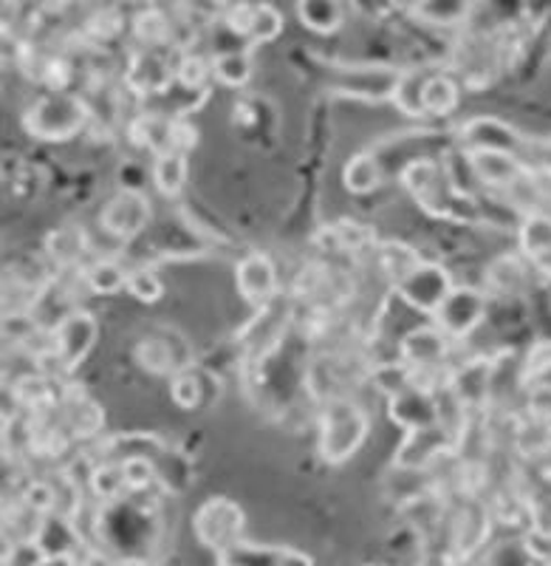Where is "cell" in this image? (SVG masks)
<instances>
[{
    "label": "cell",
    "instance_id": "cell-1",
    "mask_svg": "<svg viewBox=\"0 0 551 566\" xmlns=\"http://www.w3.org/2000/svg\"><path fill=\"white\" fill-rule=\"evenodd\" d=\"M402 185L407 187V193L416 199V205L424 212L436 216V219L455 221V224H475L481 219L478 212V199H467V196L455 193L449 179L444 176L442 161L436 159H413L404 165Z\"/></svg>",
    "mask_w": 551,
    "mask_h": 566
},
{
    "label": "cell",
    "instance_id": "cell-2",
    "mask_svg": "<svg viewBox=\"0 0 551 566\" xmlns=\"http://www.w3.org/2000/svg\"><path fill=\"white\" fill-rule=\"evenodd\" d=\"M371 433V417L365 408L346 397L328 399L320 419V457L328 464H346L359 453Z\"/></svg>",
    "mask_w": 551,
    "mask_h": 566
},
{
    "label": "cell",
    "instance_id": "cell-3",
    "mask_svg": "<svg viewBox=\"0 0 551 566\" xmlns=\"http://www.w3.org/2000/svg\"><path fill=\"white\" fill-rule=\"evenodd\" d=\"M91 111L77 94L68 91H52L49 97H40L32 108L23 114V128L43 142H65L77 136L88 125Z\"/></svg>",
    "mask_w": 551,
    "mask_h": 566
},
{
    "label": "cell",
    "instance_id": "cell-4",
    "mask_svg": "<svg viewBox=\"0 0 551 566\" xmlns=\"http://www.w3.org/2000/svg\"><path fill=\"white\" fill-rule=\"evenodd\" d=\"M241 533H244V513H241V507L235 502L224 499V495L210 499L195 513V535L219 558L230 555L244 541Z\"/></svg>",
    "mask_w": 551,
    "mask_h": 566
},
{
    "label": "cell",
    "instance_id": "cell-5",
    "mask_svg": "<svg viewBox=\"0 0 551 566\" xmlns=\"http://www.w3.org/2000/svg\"><path fill=\"white\" fill-rule=\"evenodd\" d=\"M458 145L467 154H512L523 156L526 139L498 116H473L458 125Z\"/></svg>",
    "mask_w": 551,
    "mask_h": 566
},
{
    "label": "cell",
    "instance_id": "cell-6",
    "mask_svg": "<svg viewBox=\"0 0 551 566\" xmlns=\"http://www.w3.org/2000/svg\"><path fill=\"white\" fill-rule=\"evenodd\" d=\"M487 317V295L475 286H455L438 312L433 315L436 326L449 340H467Z\"/></svg>",
    "mask_w": 551,
    "mask_h": 566
},
{
    "label": "cell",
    "instance_id": "cell-7",
    "mask_svg": "<svg viewBox=\"0 0 551 566\" xmlns=\"http://www.w3.org/2000/svg\"><path fill=\"white\" fill-rule=\"evenodd\" d=\"M99 337V323L97 317L85 310H74L68 315H63L57 321L52 332L54 340V357L63 368H77L83 366V360L94 352Z\"/></svg>",
    "mask_w": 551,
    "mask_h": 566
},
{
    "label": "cell",
    "instance_id": "cell-8",
    "mask_svg": "<svg viewBox=\"0 0 551 566\" xmlns=\"http://www.w3.org/2000/svg\"><path fill=\"white\" fill-rule=\"evenodd\" d=\"M393 290L402 295L404 303H411L413 310L433 317L438 312V306L444 303V297L455 290V283L442 264L422 261V264H418L411 275H404Z\"/></svg>",
    "mask_w": 551,
    "mask_h": 566
},
{
    "label": "cell",
    "instance_id": "cell-9",
    "mask_svg": "<svg viewBox=\"0 0 551 566\" xmlns=\"http://www.w3.org/2000/svg\"><path fill=\"white\" fill-rule=\"evenodd\" d=\"M150 224V199L136 187H125L99 212V227L119 241L136 239Z\"/></svg>",
    "mask_w": 551,
    "mask_h": 566
},
{
    "label": "cell",
    "instance_id": "cell-10",
    "mask_svg": "<svg viewBox=\"0 0 551 566\" xmlns=\"http://www.w3.org/2000/svg\"><path fill=\"white\" fill-rule=\"evenodd\" d=\"M399 354H402L404 368L411 371L413 380V377H418L424 371H438L447 363L449 337L444 335L436 323L433 326H418L402 337Z\"/></svg>",
    "mask_w": 551,
    "mask_h": 566
},
{
    "label": "cell",
    "instance_id": "cell-11",
    "mask_svg": "<svg viewBox=\"0 0 551 566\" xmlns=\"http://www.w3.org/2000/svg\"><path fill=\"white\" fill-rule=\"evenodd\" d=\"M237 292L257 312L266 310L277 295V266L266 252H250L235 266Z\"/></svg>",
    "mask_w": 551,
    "mask_h": 566
},
{
    "label": "cell",
    "instance_id": "cell-12",
    "mask_svg": "<svg viewBox=\"0 0 551 566\" xmlns=\"http://www.w3.org/2000/svg\"><path fill=\"white\" fill-rule=\"evenodd\" d=\"M495 371H498V363L489 360V357H475V360H467L449 374L447 388L469 413L481 411L487 406L489 394H492Z\"/></svg>",
    "mask_w": 551,
    "mask_h": 566
},
{
    "label": "cell",
    "instance_id": "cell-13",
    "mask_svg": "<svg viewBox=\"0 0 551 566\" xmlns=\"http://www.w3.org/2000/svg\"><path fill=\"white\" fill-rule=\"evenodd\" d=\"M436 391V388H433ZM433 391L424 386H416V382H407L404 388L391 394L388 399V417L407 431H422V428H433L438 424L436 417V397Z\"/></svg>",
    "mask_w": 551,
    "mask_h": 566
},
{
    "label": "cell",
    "instance_id": "cell-14",
    "mask_svg": "<svg viewBox=\"0 0 551 566\" xmlns=\"http://www.w3.org/2000/svg\"><path fill=\"white\" fill-rule=\"evenodd\" d=\"M458 444L447 437V433L433 424V428H422V431H407L404 433L402 444H399L393 464L402 470H424L444 453H453Z\"/></svg>",
    "mask_w": 551,
    "mask_h": 566
},
{
    "label": "cell",
    "instance_id": "cell-15",
    "mask_svg": "<svg viewBox=\"0 0 551 566\" xmlns=\"http://www.w3.org/2000/svg\"><path fill=\"white\" fill-rule=\"evenodd\" d=\"M469 161H473L478 185L498 190L500 196L512 190L529 170V165L512 154H469Z\"/></svg>",
    "mask_w": 551,
    "mask_h": 566
},
{
    "label": "cell",
    "instance_id": "cell-16",
    "mask_svg": "<svg viewBox=\"0 0 551 566\" xmlns=\"http://www.w3.org/2000/svg\"><path fill=\"white\" fill-rule=\"evenodd\" d=\"M399 69L388 65H371V69H348V77L340 83V94L359 99H391L399 83Z\"/></svg>",
    "mask_w": 551,
    "mask_h": 566
},
{
    "label": "cell",
    "instance_id": "cell-17",
    "mask_svg": "<svg viewBox=\"0 0 551 566\" xmlns=\"http://www.w3.org/2000/svg\"><path fill=\"white\" fill-rule=\"evenodd\" d=\"M43 553L49 555V560H65L74 558L80 549V533L77 524L71 522L68 515L63 513H49L38 522V533H34Z\"/></svg>",
    "mask_w": 551,
    "mask_h": 566
},
{
    "label": "cell",
    "instance_id": "cell-18",
    "mask_svg": "<svg viewBox=\"0 0 551 566\" xmlns=\"http://www.w3.org/2000/svg\"><path fill=\"white\" fill-rule=\"evenodd\" d=\"M518 244L523 258L538 270L551 261V216L549 212H532L518 221Z\"/></svg>",
    "mask_w": 551,
    "mask_h": 566
},
{
    "label": "cell",
    "instance_id": "cell-19",
    "mask_svg": "<svg viewBox=\"0 0 551 566\" xmlns=\"http://www.w3.org/2000/svg\"><path fill=\"white\" fill-rule=\"evenodd\" d=\"M130 139L153 156L173 150V116L139 114L130 123Z\"/></svg>",
    "mask_w": 551,
    "mask_h": 566
},
{
    "label": "cell",
    "instance_id": "cell-20",
    "mask_svg": "<svg viewBox=\"0 0 551 566\" xmlns=\"http://www.w3.org/2000/svg\"><path fill=\"white\" fill-rule=\"evenodd\" d=\"M224 558L241 560L246 566H315V560L295 547H252L250 541H241Z\"/></svg>",
    "mask_w": 551,
    "mask_h": 566
},
{
    "label": "cell",
    "instance_id": "cell-21",
    "mask_svg": "<svg viewBox=\"0 0 551 566\" xmlns=\"http://www.w3.org/2000/svg\"><path fill=\"white\" fill-rule=\"evenodd\" d=\"M458 99H462V91H458V83L449 74H430L422 88L424 116L444 119V116H449L458 108Z\"/></svg>",
    "mask_w": 551,
    "mask_h": 566
},
{
    "label": "cell",
    "instance_id": "cell-22",
    "mask_svg": "<svg viewBox=\"0 0 551 566\" xmlns=\"http://www.w3.org/2000/svg\"><path fill=\"white\" fill-rule=\"evenodd\" d=\"M173 74L176 71H170V65H167L159 54L145 52L134 60L128 80L136 91H141V94H159V91H165L167 85H170Z\"/></svg>",
    "mask_w": 551,
    "mask_h": 566
},
{
    "label": "cell",
    "instance_id": "cell-23",
    "mask_svg": "<svg viewBox=\"0 0 551 566\" xmlns=\"http://www.w3.org/2000/svg\"><path fill=\"white\" fill-rule=\"evenodd\" d=\"M85 250H88V235L83 232V227H60L45 239V252L57 266L80 264Z\"/></svg>",
    "mask_w": 551,
    "mask_h": 566
},
{
    "label": "cell",
    "instance_id": "cell-24",
    "mask_svg": "<svg viewBox=\"0 0 551 566\" xmlns=\"http://www.w3.org/2000/svg\"><path fill=\"white\" fill-rule=\"evenodd\" d=\"M377 252L379 266H382V272H385L388 281H391L393 286H396L404 275H411V272L424 261L411 244H402V241H382V244L377 247Z\"/></svg>",
    "mask_w": 551,
    "mask_h": 566
},
{
    "label": "cell",
    "instance_id": "cell-25",
    "mask_svg": "<svg viewBox=\"0 0 551 566\" xmlns=\"http://www.w3.org/2000/svg\"><path fill=\"white\" fill-rule=\"evenodd\" d=\"M342 185H346L353 196L373 193V190L382 185V168H379L377 156L373 154L351 156L346 168H342Z\"/></svg>",
    "mask_w": 551,
    "mask_h": 566
},
{
    "label": "cell",
    "instance_id": "cell-26",
    "mask_svg": "<svg viewBox=\"0 0 551 566\" xmlns=\"http://www.w3.org/2000/svg\"><path fill=\"white\" fill-rule=\"evenodd\" d=\"M63 408L65 422H68V428L77 433V437H91V433H97L99 428H103V411H99L97 402L85 397V394L68 391Z\"/></svg>",
    "mask_w": 551,
    "mask_h": 566
},
{
    "label": "cell",
    "instance_id": "cell-27",
    "mask_svg": "<svg viewBox=\"0 0 551 566\" xmlns=\"http://www.w3.org/2000/svg\"><path fill=\"white\" fill-rule=\"evenodd\" d=\"M187 174H190V165H187V154L179 150H170V154H161L153 159V181L161 190V196H179L187 185Z\"/></svg>",
    "mask_w": 551,
    "mask_h": 566
},
{
    "label": "cell",
    "instance_id": "cell-28",
    "mask_svg": "<svg viewBox=\"0 0 551 566\" xmlns=\"http://www.w3.org/2000/svg\"><path fill=\"white\" fill-rule=\"evenodd\" d=\"M297 18L317 34H333L342 27V7L333 0H303L297 3Z\"/></svg>",
    "mask_w": 551,
    "mask_h": 566
},
{
    "label": "cell",
    "instance_id": "cell-29",
    "mask_svg": "<svg viewBox=\"0 0 551 566\" xmlns=\"http://www.w3.org/2000/svg\"><path fill=\"white\" fill-rule=\"evenodd\" d=\"M83 277L85 286H88L94 295H116V292L128 290V272L116 264V261H110V258L94 261V264L83 272Z\"/></svg>",
    "mask_w": 551,
    "mask_h": 566
},
{
    "label": "cell",
    "instance_id": "cell-30",
    "mask_svg": "<svg viewBox=\"0 0 551 566\" xmlns=\"http://www.w3.org/2000/svg\"><path fill=\"white\" fill-rule=\"evenodd\" d=\"M430 74H422L418 69H407L399 74V83H396V91H393L391 103L396 105L402 114L407 116H424V108H422V88L424 83H427Z\"/></svg>",
    "mask_w": 551,
    "mask_h": 566
},
{
    "label": "cell",
    "instance_id": "cell-31",
    "mask_svg": "<svg viewBox=\"0 0 551 566\" xmlns=\"http://www.w3.org/2000/svg\"><path fill=\"white\" fill-rule=\"evenodd\" d=\"M487 522L489 515L481 504H469L467 513L462 515L458 522V535H455V544H458V553L469 555L473 549H478L487 538Z\"/></svg>",
    "mask_w": 551,
    "mask_h": 566
},
{
    "label": "cell",
    "instance_id": "cell-32",
    "mask_svg": "<svg viewBox=\"0 0 551 566\" xmlns=\"http://www.w3.org/2000/svg\"><path fill=\"white\" fill-rule=\"evenodd\" d=\"M212 74L219 77V83L230 85V88H244L252 77V60L246 52H221L212 60Z\"/></svg>",
    "mask_w": 551,
    "mask_h": 566
},
{
    "label": "cell",
    "instance_id": "cell-33",
    "mask_svg": "<svg viewBox=\"0 0 551 566\" xmlns=\"http://www.w3.org/2000/svg\"><path fill=\"white\" fill-rule=\"evenodd\" d=\"M136 357L148 371L153 374H179L181 363L176 360L173 346L167 340H159V337H148L136 346Z\"/></svg>",
    "mask_w": 551,
    "mask_h": 566
},
{
    "label": "cell",
    "instance_id": "cell-34",
    "mask_svg": "<svg viewBox=\"0 0 551 566\" xmlns=\"http://www.w3.org/2000/svg\"><path fill=\"white\" fill-rule=\"evenodd\" d=\"M487 281L492 290L504 292V295H512V292H518L526 283V266L515 255H500L489 264Z\"/></svg>",
    "mask_w": 551,
    "mask_h": 566
},
{
    "label": "cell",
    "instance_id": "cell-35",
    "mask_svg": "<svg viewBox=\"0 0 551 566\" xmlns=\"http://www.w3.org/2000/svg\"><path fill=\"white\" fill-rule=\"evenodd\" d=\"M411 12L430 27H462L467 23L473 7L469 3H418Z\"/></svg>",
    "mask_w": 551,
    "mask_h": 566
},
{
    "label": "cell",
    "instance_id": "cell-36",
    "mask_svg": "<svg viewBox=\"0 0 551 566\" xmlns=\"http://www.w3.org/2000/svg\"><path fill=\"white\" fill-rule=\"evenodd\" d=\"M14 394L27 408L32 411H45V408L54 406V386L49 377L43 374H34V377H23V380L14 386Z\"/></svg>",
    "mask_w": 551,
    "mask_h": 566
},
{
    "label": "cell",
    "instance_id": "cell-37",
    "mask_svg": "<svg viewBox=\"0 0 551 566\" xmlns=\"http://www.w3.org/2000/svg\"><path fill=\"white\" fill-rule=\"evenodd\" d=\"M283 32V14L277 12L272 3H257L255 12H252L250 34L246 38L252 43H272L275 38H280Z\"/></svg>",
    "mask_w": 551,
    "mask_h": 566
},
{
    "label": "cell",
    "instance_id": "cell-38",
    "mask_svg": "<svg viewBox=\"0 0 551 566\" xmlns=\"http://www.w3.org/2000/svg\"><path fill=\"white\" fill-rule=\"evenodd\" d=\"M515 442H518V451L523 457H545V453H551V422L532 419V422L520 428Z\"/></svg>",
    "mask_w": 551,
    "mask_h": 566
},
{
    "label": "cell",
    "instance_id": "cell-39",
    "mask_svg": "<svg viewBox=\"0 0 551 566\" xmlns=\"http://www.w3.org/2000/svg\"><path fill=\"white\" fill-rule=\"evenodd\" d=\"M134 27H136V38L145 40L150 49H156V45H165L167 40H170V34H173L170 20H167L159 9H148V12H141L139 18L134 20Z\"/></svg>",
    "mask_w": 551,
    "mask_h": 566
},
{
    "label": "cell",
    "instance_id": "cell-40",
    "mask_svg": "<svg viewBox=\"0 0 551 566\" xmlns=\"http://www.w3.org/2000/svg\"><path fill=\"white\" fill-rule=\"evenodd\" d=\"M128 292L141 303H156L165 295V283L150 266H136L128 272Z\"/></svg>",
    "mask_w": 551,
    "mask_h": 566
},
{
    "label": "cell",
    "instance_id": "cell-41",
    "mask_svg": "<svg viewBox=\"0 0 551 566\" xmlns=\"http://www.w3.org/2000/svg\"><path fill=\"white\" fill-rule=\"evenodd\" d=\"M91 488H94L99 499H116V495L123 493V488H128L123 464H99V468L91 470Z\"/></svg>",
    "mask_w": 551,
    "mask_h": 566
},
{
    "label": "cell",
    "instance_id": "cell-42",
    "mask_svg": "<svg viewBox=\"0 0 551 566\" xmlns=\"http://www.w3.org/2000/svg\"><path fill=\"white\" fill-rule=\"evenodd\" d=\"M119 464H123L125 484L130 490H145L156 482V464L145 453H130Z\"/></svg>",
    "mask_w": 551,
    "mask_h": 566
},
{
    "label": "cell",
    "instance_id": "cell-43",
    "mask_svg": "<svg viewBox=\"0 0 551 566\" xmlns=\"http://www.w3.org/2000/svg\"><path fill=\"white\" fill-rule=\"evenodd\" d=\"M49 564V555L43 553L34 538H20L12 541L3 555V566H45Z\"/></svg>",
    "mask_w": 551,
    "mask_h": 566
},
{
    "label": "cell",
    "instance_id": "cell-44",
    "mask_svg": "<svg viewBox=\"0 0 551 566\" xmlns=\"http://www.w3.org/2000/svg\"><path fill=\"white\" fill-rule=\"evenodd\" d=\"M170 397L179 408L184 411H193V408L201 406V382L195 374L179 371L173 377V386H170Z\"/></svg>",
    "mask_w": 551,
    "mask_h": 566
},
{
    "label": "cell",
    "instance_id": "cell-45",
    "mask_svg": "<svg viewBox=\"0 0 551 566\" xmlns=\"http://www.w3.org/2000/svg\"><path fill=\"white\" fill-rule=\"evenodd\" d=\"M176 80H179L184 88L195 91V88H204L206 77H210L212 71V63H204L201 57H195V54H184V57L176 63Z\"/></svg>",
    "mask_w": 551,
    "mask_h": 566
},
{
    "label": "cell",
    "instance_id": "cell-46",
    "mask_svg": "<svg viewBox=\"0 0 551 566\" xmlns=\"http://www.w3.org/2000/svg\"><path fill=\"white\" fill-rule=\"evenodd\" d=\"M333 235H337V244L342 250H362V247L373 244V232L365 224H357V221H342V224L333 227Z\"/></svg>",
    "mask_w": 551,
    "mask_h": 566
},
{
    "label": "cell",
    "instance_id": "cell-47",
    "mask_svg": "<svg viewBox=\"0 0 551 566\" xmlns=\"http://www.w3.org/2000/svg\"><path fill=\"white\" fill-rule=\"evenodd\" d=\"M526 402H529L532 419L551 422V386L549 382L538 380V382H532V386H526Z\"/></svg>",
    "mask_w": 551,
    "mask_h": 566
},
{
    "label": "cell",
    "instance_id": "cell-48",
    "mask_svg": "<svg viewBox=\"0 0 551 566\" xmlns=\"http://www.w3.org/2000/svg\"><path fill=\"white\" fill-rule=\"evenodd\" d=\"M195 145H199V130H195V125H190V119H184V116H173V150L190 154Z\"/></svg>",
    "mask_w": 551,
    "mask_h": 566
},
{
    "label": "cell",
    "instance_id": "cell-49",
    "mask_svg": "<svg viewBox=\"0 0 551 566\" xmlns=\"http://www.w3.org/2000/svg\"><path fill=\"white\" fill-rule=\"evenodd\" d=\"M252 12H255V7H250V3H241V7L230 9L226 12V27L232 29V32L237 34H250V23H252Z\"/></svg>",
    "mask_w": 551,
    "mask_h": 566
},
{
    "label": "cell",
    "instance_id": "cell-50",
    "mask_svg": "<svg viewBox=\"0 0 551 566\" xmlns=\"http://www.w3.org/2000/svg\"><path fill=\"white\" fill-rule=\"evenodd\" d=\"M540 161H543L545 179H549L551 185V136H545V139L540 142Z\"/></svg>",
    "mask_w": 551,
    "mask_h": 566
},
{
    "label": "cell",
    "instance_id": "cell-51",
    "mask_svg": "<svg viewBox=\"0 0 551 566\" xmlns=\"http://www.w3.org/2000/svg\"><path fill=\"white\" fill-rule=\"evenodd\" d=\"M116 566H153V564H150V560H145V558H128V560H119Z\"/></svg>",
    "mask_w": 551,
    "mask_h": 566
},
{
    "label": "cell",
    "instance_id": "cell-52",
    "mask_svg": "<svg viewBox=\"0 0 551 566\" xmlns=\"http://www.w3.org/2000/svg\"><path fill=\"white\" fill-rule=\"evenodd\" d=\"M219 566H246L241 560H232V558H219Z\"/></svg>",
    "mask_w": 551,
    "mask_h": 566
},
{
    "label": "cell",
    "instance_id": "cell-53",
    "mask_svg": "<svg viewBox=\"0 0 551 566\" xmlns=\"http://www.w3.org/2000/svg\"><path fill=\"white\" fill-rule=\"evenodd\" d=\"M538 270H540V272H545V275H551V261H545V264H543V266H538Z\"/></svg>",
    "mask_w": 551,
    "mask_h": 566
},
{
    "label": "cell",
    "instance_id": "cell-54",
    "mask_svg": "<svg viewBox=\"0 0 551 566\" xmlns=\"http://www.w3.org/2000/svg\"><path fill=\"white\" fill-rule=\"evenodd\" d=\"M365 566H388V564H365Z\"/></svg>",
    "mask_w": 551,
    "mask_h": 566
},
{
    "label": "cell",
    "instance_id": "cell-55",
    "mask_svg": "<svg viewBox=\"0 0 551 566\" xmlns=\"http://www.w3.org/2000/svg\"><path fill=\"white\" fill-rule=\"evenodd\" d=\"M549 566H551V564H549Z\"/></svg>",
    "mask_w": 551,
    "mask_h": 566
}]
</instances>
